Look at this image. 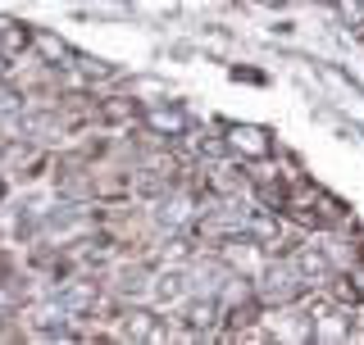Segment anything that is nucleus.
<instances>
[{"label":"nucleus","mask_w":364,"mask_h":345,"mask_svg":"<svg viewBox=\"0 0 364 345\" xmlns=\"http://www.w3.org/2000/svg\"><path fill=\"white\" fill-rule=\"evenodd\" d=\"M305 282L301 278V268H296L291 259H282V263H269L264 273H259V282H255V300L259 305H291V300H301L305 295Z\"/></svg>","instance_id":"nucleus-1"},{"label":"nucleus","mask_w":364,"mask_h":345,"mask_svg":"<svg viewBox=\"0 0 364 345\" xmlns=\"http://www.w3.org/2000/svg\"><path fill=\"white\" fill-rule=\"evenodd\" d=\"M223 141H228V150H237V155H246V159H269L273 155L269 132L264 128H250V123H232V128L223 132Z\"/></svg>","instance_id":"nucleus-2"},{"label":"nucleus","mask_w":364,"mask_h":345,"mask_svg":"<svg viewBox=\"0 0 364 345\" xmlns=\"http://www.w3.org/2000/svg\"><path fill=\"white\" fill-rule=\"evenodd\" d=\"M141 123L159 136H187L191 132V119L182 114L178 105H155V109H141Z\"/></svg>","instance_id":"nucleus-3"},{"label":"nucleus","mask_w":364,"mask_h":345,"mask_svg":"<svg viewBox=\"0 0 364 345\" xmlns=\"http://www.w3.org/2000/svg\"><path fill=\"white\" fill-rule=\"evenodd\" d=\"M119 336H128V341H164L168 332H164V323H159L155 314H141V309H132V314H123Z\"/></svg>","instance_id":"nucleus-4"},{"label":"nucleus","mask_w":364,"mask_h":345,"mask_svg":"<svg viewBox=\"0 0 364 345\" xmlns=\"http://www.w3.org/2000/svg\"><path fill=\"white\" fill-rule=\"evenodd\" d=\"M37 45V32L23 28V23H0V60H18Z\"/></svg>","instance_id":"nucleus-5"},{"label":"nucleus","mask_w":364,"mask_h":345,"mask_svg":"<svg viewBox=\"0 0 364 345\" xmlns=\"http://www.w3.org/2000/svg\"><path fill=\"white\" fill-rule=\"evenodd\" d=\"M182 323H187V332H182V336H205V327H214V323H219V305H214L210 295H205V300L187 305Z\"/></svg>","instance_id":"nucleus-6"},{"label":"nucleus","mask_w":364,"mask_h":345,"mask_svg":"<svg viewBox=\"0 0 364 345\" xmlns=\"http://www.w3.org/2000/svg\"><path fill=\"white\" fill-rule=\"evenodd\" d=\"M55 305L64 309V314H87L91 305H96V286L91 282H68L60 295H55Z\"/></svg>","instance_id":"nucleus-7"},{"label":"nucleus","mask_w":364,"mask_h":345,"mask_svg":"<svg viewBox=\"0 0 364 345\" xmlns=\"http://www.w3.org/2000/svg\"><path fill=\"white\" fill-rule=\"evenodd\" d=\"M155 300L159 305H173V300H182V295H187V278H182V273H164V278H155Z\"/></svg>","instance_id":"nucleus-8"},{"label":"nucleus","mask_w":364,"mask_h":345,"mask_svg":"<svg viewBox=\"0 0 364 345\" xmlns=\"http://www.w3.org/2000/svg\"><path fill=\"white\" fill-rule=\"evenodd\" d=\"M100 114H105L109 123H132V119H141V105H136V100H105V105H100Z\"/></svg>","instance_id":"nucleus-9"},{"label":"nucleus","mask_w":364,"mask_h":345,"mask_svg":"<svg viewBox=\"0 0 364 345\" xmlns=\"http://www.w3.org/2000/svg\"><path fill=\"white\" fill-rule=\"evenodd\" d=\"M337 9L350 32H364V0H337Z\"/></svg>","instance_id":"nucleus-10"},{"label":"nucleus","mask_w":364,"mask_h":345,"mask_svg":"<svg viewBox=\"0 0 364 345\" xmlns=\"http://www.w3.org/2000/svg\"><path fill=\"white\" fill-rule=\"evenodd\" d=\"M14 305H18V291L9 282H0V318H9L14 314Z\"/></svg>","instance_id":"nucleus-11"},{"label":"nucleus","mask_w":364,"mask_h":345,"mask_svg":"<svg viewBox=\"0 0 364 345\" xmlns=\"http://www.w3.org/2000/svg\"><path fill=\"white\" fill-rule=\"evenodd\" d=\"M18 100H23V96H18V91H14V87H5V82H0V114H9V109H18Z\"/></svg>","instance_id":"nucleus-12"},{"label":"nucleus","mask_w":364,"mask_h":345,"mask_svg":"<svg viewBox=\"0 0 364 345\" xmlns=\"http://www.w3.org/2000/svg\"><path fill=\"white\" fill-rule=\"evenodd\" d=\"M355 336H364V323H360V327H355Z\"/></svg>","instance_id":"nucleus-13"},{"label":"nucleus","mask_w":364,"mask_h":345,"mask_svg":"<svg viewBox=\"0 0 364 345\" xmlns=\"http://www.w3.org/2000/svg\"><path fill=\"white\" fill-rule=\"evenodd\" d=\"M0 200H5V182H0Z\"/></svg>","instance_id":"nucleus-14"},{"label":"nucleus","mask_w":364,"mask_h":345,"mask_svg":"<svg viewBox=\"0 0 364 345\" xmlns=\"http://www.w3.org/2000/svg\"><path fill=\"white\" fill-rule=\"evenodd\" d=\"M0 159H5V141H0Z\"/></svg>","instance_id":"nucleus-15"}]
</instances>
